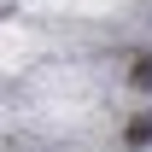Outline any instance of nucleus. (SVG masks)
I'll use <instances>...</instances> for the list:
<instances>
[{
    "label": "nucleus",
    "mask_w": 152,
    "mask_h": 152,
    "mask_svg": "<svg viewBox=\"0 0 152 152\" xmlns=\"http://www.w3.org/2000/svg\"><path fill=\"white\" fill-rule=\"evenodd\" d=\"M123 134H129V146H152V111H134Z\"/></svg>",
    "instance_id": "f257e3e1"
},
{
    "label": "nucleus",
    "mask_w": 152,
    "mask_h": 152,
    "mask_svg": "<svg viewBox=\"0 0 152 152\" xmlns=\"http://www.w3.org/2000/svg\"><path fill=\"white\" fill-rule=\"evenodd\" d=\"M129 88H152V53H134L129 58Z\"/></svg>",
    "instance_id": "f03ea898"
}]
</instances>
